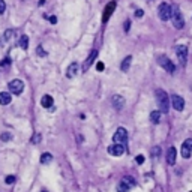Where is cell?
Masks as SVG:
<instances>
[{
    "mask_svg": "<svg viewBox=\"0 0 192 192\" xmlns=\"http://www.w3.org/2000/svg\"><path fill=\"white\" fill-rule=\"evenodd\" d=\"M113 105H114V108L122 110V108H123V105H125L123 98H122V96H119V95H116V96L113 98Z\"/></svg>",
    "mask_w": 192,
    "mask_h": 192,
    "instance_id": "obj_17",
    "label": "cell"
},
{
    "mask_svg": "<svg viewBox=\"0 0 192 192\" xmlns=\"http://www.w3.org/2000/svg\"><path fill=\"white\" fill-rule=\"evenodd\" d=\"M113 141L117 143V144H125L128 141V131L125 128H119L116 131V134L113 135Z\"/></svg>",
    "mask_w": 192,
    "mask_h": 192,
    "instance_id": "obj_4",
    "label": "cell"
},
{
    "mask_svg": "<svg viewBox=\"0 0 192 192\" xmlns=\"http://www.w3.org/2000/svg\"><path fill=\"white\" fill-rule=\"evenodd\" d=\"M150 152H152V155L155 156V158H158V156H159V153H161V149H159V147H153Z\"/></svg>",
    "mask_w": 192,
    "mask_h": 192,
    "instance_id": "obj_28",
    "label": "cell"
},
{
    "mask_svg": "<svg viewBox=\"0 0 192 192\" xmlns=\"http://www.w3.org/2000/svg\"><path fill=\"white\" fill-rule=\"evenodd\" d=\"M171 104H173V108L177 110V111H182L185 108V101L182 96H179V95H173L171 96Z\"/></svg>",
    "mask_w": 192,
    "mask_h": 192,
    "instance_id": "obj_10",
    "label": "cell"
},
{
    "mask_svg": "<svg viewBox=\"0 0 192 192\" xmlns=\"http://www.w3.org/2000/svg\"><path fill=\"white\" fill-rule=\"evenodd\" d=\"M51 161H53V155L51 153H42V156H41V164H50Z\"/></svg>",
    "mask_w": 192,
    "mask_h": 192,
    "instance_id": "obj_22",
    "label": "cell"
},
{
    "mask_svg": "<svg viewBox=\"0 0 192 192\" xmlns=\"http://www.w3.org/2000/svg\"><path fill=\"white\" fill-rule=\"evenodd\" d=\"M11 138H12L11 132H3L2 135H0V140H2V141H9Z\"/></svg>",
    "mask_w": 192,
    "mask_h": 192,
    "instance_id": "obj_26",
    "label": "cell"
},
{
    "mask_svg": "<svg viewBox=\"0 0 192 192\" xmlns=\"http://www.w3.org/2000/svg\"><path fill=\"white\" fill-rule=\"evenodd\" d=\"M78 71H80V65L77 62H72L71 65L68 66V69H66V77H68V78H74V77L78 74Z\"/></svg>",
    "mask_w": 192,
    "mask_h": 192,
    "instance_id": "obj_13",
    "label": "cell"
},
{
    "mask_svg": "<svg viewBox=\"0 0 192 192\" xmlns=\"http://www.w3.org/2000/svg\"><path fill=\"white\" fill-rule=\"evenodd\" d=\"M191 192H192V191H191Z\"/></svg>",
    "mask_w": 192,
    "mask_h": 192,
    "instance_id": "obj_39",
    "label": "cell"
},
{
    "mask_svg": "<svg viewBox=\"0 0 192 192\" xmlns=\"http://www.w3.org/2000/svg\"><path fill=\"white\" fill-rule=\"evenodd\" d=\"M108 153L111 156H122L123 153H125V146L123 144H113L108 147Z\"/></svg>",
    "mask_w": 192,
    "mask_h": 192,
    "instance_id": "obj_11",
    "label": "cell"
},
{
    "mask_svg": "<svg viewBox=\"0 0 192 192\" xmlns=\"http://www.w3.org/2000/svg\"><path fill=\"white\" fill-rule=\"evenodd\" d=\"M96 69L101 72V71H104L105 69V65H104V63H102V62H98V65H96Z\"/></svg>",
    "mask_w": 192,
    "mask_h": 192,
    "instance_id": "obj_33",
    "label": "cell"
},
{
    "mask_svg": "<svg viewBox=\"0 0 192 192\" xmlns=\"http://www.w3.org/2000/svg\"><path fill=\"white\" fill-rule=\"evenodd\" d=\"M11 101H12V96L9 92H0V104L8 105V104H11Z\"/></svg>",
    "mask_w": 192,
    "mask_h": 192,
    "instance_id": "obj_16",
    "label": "cell"
},
{
    "mask_svg": "<svg viewBox=\"0 0 192 192\" xmlns=\"http://www.w3.org/2000/svg\"><path fill=\"white\" fill-rule=\"evenodd\" d=\"M176 54L179 57V62H180V66L186 65V56H188V48L185 45H177L176 47Z\"/></svg>",
    "mask_w": 192,
    "mask_h": 192,
    "instance_id": "obj_6",
    "label": "cell"
},
{
    "mask_svg": "<svg viewBox=\"0 0 192 192\" xmlns=\"http://www.w3.org/2000/svg\"><path fill=\"white\" fill-rule=\"evenodd\" d=\"M143 15H144V12H143L141 9H137V11H135V17H137V18H141Z\"/></svg>",
    "mask_w": 192,
    "mask_h": 192,
    "instance_id": "obj_34",
    "label": "cell"
},
{
    "mask_svg": "<svg viewBox=\"0 0 192 192\" xmlns=\"http://www.w3.org/2000/svg\"><path fill=\"white\" fill-rule=\"evenodd\" d=\"M6 9V3H5V0H0V14H3Z\"/></svg>",
    "mask_w": 192,
    "mask_h": 192,
    "instance_id": "obj_29",
    "label": "cell"
},
{
    "mask_svg": "<svg viewBox=\"0 0 192 192\" xmlns=\"http://www.w3.org/2000/svg\"><path fill=\"white\" fill-rule=\"evenodd\" d=\"M150 122L158 125L161 122V111H152L150 113Z\"/></svg>",
    "mask_w": 192,
    "mask_h": 192,
    "instance_id": "obj_19",
    "label": "cell"
},
{
    "mask_svg": "<svg viewBox=\"0 0 192 192\" xmlns=\"http://www.w3.org/2000/svg\"><path fill=\"white\" fill-rule=\"evenodd\" d=\"M171 21H173L176 29H183L185 20H183V15H182L180 9H179V6H173L171 8Z\"/></svg>",
    "mask_w": 192,
    "mask_h": 192,
    "instance_id": "obj_2",
    "label": "cell"
},
{
    "mask_svg": "<svg viewBox=\"0 0 192 192\" xmlns=\"http://www.w3.org/2000/svg\"><path fill=\"white\" fill-rule=\"evenodd\" d=\"M41 192H47V191H41Z\"/></svg>",
    "mask_w": 192,
    "mask_h": 192,
    "instance_id": "obj_38",
    "label": "cell"
},
{
    "mask_svg": "<svg viewBox=\"0 0 192 192\" xmlns=\"http://www.w3.org/2000/svg\"><path fill=\"white\" fill-rule=\"evenodd\" d=\"M23 90H24V83L21 80H12L9 83V92L11 93L20 95V93H23Z\"/></svg>",
    "mask_w": 192,
    "mask_h": 192,
    "instance_id": "obj_5",
    "label": "cell"
},
{
    "mask_svg": "<svg viewBox=\"0 0 192 192\" xmlns=\"http://www.w3.org/2000/svg\"><path fill=\"white\" fill-rule=\"evenodd\" d=\"M36 53H38V56H47V53H45V51L42 50V47L39 45V47H38V50H36Z\"/></svg>",
    "mask_w": 192,
    "mask_h": 192,
    "instance_id": "obj_30",
    "label": "cell"
},
{
    "mask_svg": "<svg viewBox=\"0 0 192 192\" xmlns=\"http://www.w3.org/2000/svg\"><path fill=\"white\" fill-rule=\"evenodd\" d=\"M41 105H42L44 108L50 110L51 107L54 105V102H53V98H51L50 95H44V96H42V99H41Z\"/></svg>",
    "mask_w": 192,
    "mask_h": 192,
    "instance_id": "obj_15",
    "label": "cell"
},
{
    "mask_svg": "<svg viewBox=\"0 0 192 192\" xmlns=\"http://www.w3.org/2000/svg\"><path fill=\"white\" fill-rule=\"evenodd\" d=\"M44 3H45V0H39V6H42Z\"/></svg>",
    "mask_w": 192,
    "mask_h": 192,
    "instance_id": "obj_37",
    "label": "cell"
},
{
    "mask_svg": "<svg viewBox=\"0 0 192 192\" xmlns=\"http://www.w3.org/2000/svg\"><path fill=\"white\" fill-rule=\"evenodd\" d=\"M156 101H158V105L161 108V111L164 114H167L168 110H170V102H168V95L165 90H162V89H158L156 90Z\"/></svg>",
    "mask_w": 192,
    "mask_h": 192,
    "instance_id": "obj_1",
    "label": "cell"
},
{
    "mask_svg": "<svg viewBox=\"0 0 192 192\" xmlns=\"http://www.w3.org/2000/svg\"><path fill=\"white\" fill-rule=\"evenodd\" d=\"M0 65H2V66H8V65H11V59H3L2 62H0Z\"/></svg>",
    "mask_w": 192,
    "mask_h": 192,
    "instance_id": "obj_32",
    "label": "cell"
},
{
    "mask_svg": "<svg viewBox=\"0 0 192 192\" xmlns=\"http://www.w3.org/2000/svg\"><path fill=\"white\" fill-rule=\"evenodd\" d=\"M96 57H98V51H96V50H93L92 53H90V56H89V57L86 59V62H84V65H83V72H87L89 69H90V66L95 63Z\"/></svg>",
    "mask_w": 192,
    "mask_h": 192,
    "instance_id": "obj_12",
    "label": "cell"
},
{
    "mask_svg": "<svg viewBox=\"0 0 192 192\" xmlns=\"http://www.w3.org/2000/svg\"><path fill=\"white\" fill-rule=\"evenodd\" d=\"M41 140H42V135L36 132V134H35V135L32 137V140H30V141H32V144H38V143L41 141Z\"/></svg>",
    "mask_w": 192,
    "mask_h": 192,
    "instance_id": "obj_24",
    "label": "cell"
},
{
    "mask_svg": "<svg viewBox=\"0 0 192 192\" xmlns=\"http://www.w3.org/2000/svg\"><path fill=\"white\" fill-rule=\"evenodd\" d=\"M158 12H159L158 15H159V18H161L162 21H168V20L171 18V6H170L168 3H161Z\"/></svg>",
    "mask_w": 192,
    "mask_h": 192,
    "instance_id": "obj_3",
    "label": "cell"
},
{
    "mask_svg": "<svg viewBox=\"0 0 192 192\" xmlns=\"http://www.w3.org/2000/svg\"><path fill=\"white\" fill-rule=\"evenodd\" d=\"M176 159H177V150H176V147H170L167 152V162L170 165H174Z\"/></svg>",
    "mask_w": 192,
    "mask_h": 192,
    "instance_id": "obj_14",
    "label": "cell"
},
{
    "mask_svg": "<svg viewBox=\"0 0 192 192\" xmlns=\"http://www.w3.org/2000/svg\"><path fill=\"white\" fill-rule=\"evenodd\" d=\"M12 35H14V30H6L5 33H3V39L8 42V41H11L12 39Z\"/></svg>",
    "mask_w": 192,
    "mask_h": 192,
    "instance_id": "obj_25",
    "label": "cell"
},
{
    "mask_svg": "<svg viewBox=\"0 0 192 192\" xmlns=\"http://www.w3.org/2000/svg\"><path fill=\"white\" fill-rule=\"evenodd\" d=\"M192 155V138H188L182 144V156L185 159H189Z\"/></svg>",
    "mask_w": 192,
    "mask_h": 192,
    "instance_id": "obj_8",
    "label": "cell"
},
{
    "mask_svg": "<svg viewBox=\"0 0 192 192\" xmlns=\"http://www.w3.org/2000/svg\"><path fill=\"white\" fill-rule=\"evenodd\" d=\"M50 23H51V24H56V23H57V18H56L54 15H53V17H50Z\"/></svg>",
    "mask_w": 192,
    "mask_h": 192,
    "instance_id": "obj_36",
    "label": "cell"
},
{
    "mask_svg": "<svg viewBox=\"0 0 192 192\" xmlns=\"http://www.w3.org/2000/svg\"><path fill=\"white\" fill-rule=\"evenodd\" d=\"M129 27H131V21H126L125 23V30L128 32V30H129Z\"/></svg>",
    "mask_w": 192,
    "mask_h": 192,
    "instance_id": "obj_35",
    "label": "cell"
},
{
    "mask_svg": "<svg viewBox=\"0 0 192 192\" xmlns=\"http://www.w3.org/2000/svg\"><path fill=\"white\" fill-rule=\"evenodd\" d=\"M131 62H132V56H128L123 62H122V65H120V69L123 71V72H126L128 69H129V66H131Z\"/></svg>",
    "mask_w": 192,
    "mask_h": 192,
    "instance_id": "obj_18",
    "label": "cell"
},
{
    "mask_svg": "<svg viewBox=\"0 0 192 192\" xmlns=\"http://www.w3.org/2000/svg\"><path fill=\"white\" fill-rule=\"evenodd\" d=\"M129 189H131V188L128 186V185H126L123 180H122V182L117 185V192H129Z\"/></svg>",
    "mask_w": 192,
    "mask_h": 192,
    "instance_id": "obj_23",
    "label": "cell"
},
{
    "mask_svg": "<svg viewBox=\"0 0 192 192\" xmlns=\"http://www.w3.org/2000/svg\"><path fill=\"white\" fill-rule=\"evenodd\" d=\"M159 65L167 71V72H170V74H174V63L167 57V56H162V57H159Z\"/></svg>",
    "mask_w": 192,
    "mask_h": 192,
    "instance_id": "obj_9",
    "label": "cell"
},
{
    "mask_svg": "<svg viewBox=\"0 0 192 192\" xmlns=\"http://www.w3.org/2000/svg\"><path fill=\"white\" fill-rule=\"evenodd\" d=\"M18 45H20L23 50H27V47H29V36L23 35V36L20 38V41H18Z\"/></svg>",
    "mask_w": 192,
    "mask_h": 192,
    "instance_id": "obj_20",
    "label": "cell"
},
{
    "mask_svg": "<svg viewBox=\"0 0 192 192\" xmlns=\"http://www.w3.org/2000/svg\"><path fill=\"white\" fill-rule=\"evenodd\" d=\"M135 162H137V164H140V165H141V164L144 162V156H143V155H138V156L135 158Z\"/></svg>",
    "mask_w": 192,
    "mask_h": 192,
    "instance_id": "obj_31",
    "label": "cell"
},
{
    "mask_svg": "<svg viewBox=\"0 0 192 192\" xmlns=\"http://www.w3.org/2000/svg\"><path fill=\"white\" fill-rule=\"evenodd\" d=\"M14 182H15V177H14V176H6V177H5V183H6V185H12Z\"/></svg>",
    "mask_w": 192,
    "mask_h": 192,
    "instance_id": "obj_27",
    "label": "cell"
},
{
    "mask_svg": "<svg viewBox=\"0 0 192 192\" xmlns=\"http://www.w3.org/2000/svg\"><path fill=\"white\" fill-rule=\"evenodd\" d=\"M122 180H123L128 186H129L131 189H132V188L135 186V183H137V182H135V179H134L132 176H126V177H123V179H122Z\"/></svg>",
    "mask_w": 192,
    "mask_h": 192,
    "instance_id": "obj_21",
    "label": "cell"
},
{
    "mask_svg": "<svg viewBox=\"0 0 192 192\" xmlns=\"http://www.w3.org/2000/svg\"><path fill=\"white\" fill-rule=\"evenodd\" d=\"M116 6H117V2H110V3L105 6L104 14H102V23H104V24L110 20V17L113 15V12H114V9H116Z\"/></svg>",
    "mask_w": 192,
    "mask_h": 192,
    "instance_id": "obj_7",
    "label": "cell"
}]
</instances>
